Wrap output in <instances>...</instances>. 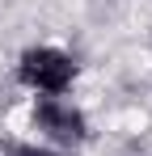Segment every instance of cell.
Here are the masks:
<instances>
[{
	"label": "cell",
	"instance_id": "cell-1",
	"mask_svg": "<svg viewBox=\"0 0 152 156\" xmlns=\"http://www.w3.org/2000/svg\"><path fill=\"white\" fill-rule=\"evenodd\" d=\"M17 80L21 89H30L34 97H68V89L76 84V59L63 47H25L17 59Z\"/></svg>",
	"mask_w": 152,
	"mask_h": 156
},
{
	"label": "cell",
	"instance_id": "cell-2",
	"mask_svg": "<svg viewBox=\"0 0 152 156\" xmlns=\"http://www.w3.org/2000/svg\"><path fill=\"white\" fill-rule=\"evenodd\" d=\"M34 131L47 139V148L68 152L89 139V118L68 97H34Z\"/></svg>",
	"mask_w": 152,
	"mask_h": 156
}]
</instances>
